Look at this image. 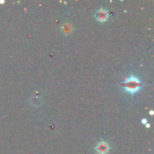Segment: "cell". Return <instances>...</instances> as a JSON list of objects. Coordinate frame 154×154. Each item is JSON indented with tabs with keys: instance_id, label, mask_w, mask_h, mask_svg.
Segmentation results:
<instances>
[{
	"instance_id": "obj_1",
	"label": "cell",
	"mask_w": 154,
	"mask_h": 154,
	"mask_svg": "<svg viewBox=\"0 0 154 154\" xmlns=\"http://www.w3.org/2000/svg\"><path fill=\"white\" fill-rule=\"evenodd\" d=\"M143 85L144 84H143L141 79L138 77L135 76V75H131V76L126 78L122 82L121 84L123 90L126 93L132 95L140 91V90L142 88Z\"/></svg>"
},
{
	"instance_id": "obj_2",
	"label": "cell",
	"mask_w": 154,
	"mask_h": 154,
	"mask_svg": "<svg viewBox=\"0 0 154 154\" xmlns=\"http://www.w3.org/2000/svg\"><path fill=\"white\" fill-rule=\"evenodd\" d=\"M94 17L98 21L103 23L108 20L109 15H108V11L107 9L104 8H100L96 11Z\"/></svg>"
},
{
	"instance_id": "obj_3",
	"label": "cell",
	"mask_w": 154,
	"mask_h": 154,
	"mask_svg": "<svg viewBox=\"0 0 154 154\" xmlns=\"http://www.w3.org/2000/svg\"><path fill=\"white\" fill-rule=\"evenodd\" d=\"M109 144L105 141H102L96 144L95 150L99 154H105L109 151Z\"/></svg>"
},
{
	"instance_id": "obj_4",
	"label": "cell",
	"mask_w": 154,
	"mask_h": 154,
	"mask_svg": "<svg viewBox=\"0 0 154 154\" xmlns=\"http://www.w3.org/2000/svg\"><path fill=\"white\" fill-rule=\"evenodd\" d=\"M60 31L63 33L64 35H69L73 31V28H72V24L70 23H64L62 25L61 28H60Z\"/></svg>"
},
{
	"instance_id": "obj_5",
	"label": "cell",
	"mask_w": 154,
	"mask_h": 154,
	"mask_svg": "<svg viewBox=\"0 0 154 154\" xmlns=\"http://www.w3.org/2000/svg\"><path fill=\"white\" fill-rule=\"evenodd\" d=\"M31 104L34 107H38L42 105V100L40 97H38V96H34L31 99Z\"/></svg>"
},
{
	"instance_id": "obj_6",
	"label": "cell",
	"mask_w": 154,
	"mask_h": 154,
	"mask_svg": "<svg viewBox=\"0 0 154 154\" xmlns=\"http://www.w3.org/2000/svg\"><path fill=\"white\" fill-rule=\"evenodd\" d=\"M141 123H144V124H147V119H143L142 120H141Z\"/></svg>"
},
{
	"instance_id": "obj_7",
	"label": "cell",
	"mask_w": 154,
	"mask_h": 154,
	"mask_svg": "<svg viewBox=\"0 0 154 154\" xmlns=\"http://www.w3.org/2000/svg\"><path fill=\"white\" fill-rule=\"evenodd\" d=\"M153 111H150V115H153Z\"/></svg>"
}]
</instances>
